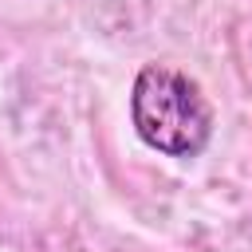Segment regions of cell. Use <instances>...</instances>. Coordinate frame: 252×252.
<instances>
[{"label":"cell","mask_w":252,"mask_h":252,"mask_svg":"<svg viewBox=\"0 0 252 252\" xmlns=\"http://www.w3.org/2000/svg\"><path fill=\"white\" fill-rule=\"evenodd\" d=\"M130 118L138 138L169 158H197L213 134V114L197 83L158 63L138 71L130 94Z\"/></svg>","instance_id":"obj_1"}]
</instances>
